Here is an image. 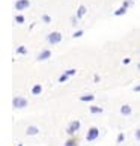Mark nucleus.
<instances>
[{"label": "nucleus", "mask_w": 140, "mask_h": 146, "mask_svg": "<svg viewBox=\"0 0 140 146\" xmlns=\"http://www.w3.org/2000/svg\"><path fill=\"white\" fill-rule=\"evenodd\" d=\"M12 106H14V109H24L27 106V100L23 98V96H15L12 100Z\"/></svg>", "instance_id": "nucleus-1"}, {"label": "nucleus", "mask_w": 140, "mask_h": 146, "mask_svg": "<svg viewBox=\"0 0 140 146\" xmlns=\"http://www.w3.org/2000/svg\"><path fill=\"white\" fill-rule=\"evenodd\" d=\"M98 136H100V129L98 128H95V127H92L88 131V136H86V140L88 142H94V140H96L98 139Z\"/></svg>", "instance_id": "nucleus-2"}, {"label": "nucleus", "mask_w": 140, "mask_h": 146, "mask_svg": "<svg viewBox=\"0 0 140 146\" xmlns=\"http://www.w3.org/2000/svg\"><path fill=\"white\" fill-rule=\"evenodd\" d=\"M60 41H62V35L59 32H53V33L48 35V42L50 44H59Z\"/></svg>", "instance_id": "nucleus-3"}, {"label": "nucleus", "mask_w": 140, "mask_h": 146, "mask_svg": "<svg viewBox=\"0 0 140 146\" xmlns=\"http://www.w3.org/2000/svg\"><path fill=\"white\" fill-rule=\"evenodd\" d=\"M78 129H80V121H72L71 123H69L66 133L68 134H74V133H77Z\"/></svg>", "instance_id": "nucleus-4"}, {"label": "nucleus", "mask_w": 140, "mask_h": 146, "mask_svg": "<svg viewBox=\"0 0 140 146\" xmlns=\"http://www.w3.org/2000/svg\"><path fill=\"white\" fill-rule=\"evenodd\" d=\"M29 6H30L29 0H18V2L15 3V9H17V11H23V9L29 8Z\"/></svg>", "instance_id": "nucleus-5"}, {"label": "nucleus", "mask_w": 140, "mask_h": 146, "mask_svg": "<svg viewBox=\"0 0 140 146\" xmlns=\"http://www.w3.org/2000/svg\"><path fill=\"white\" fill-rule=\"evenodd\" d=\"M51 56V53L48 51V50H44V51H41L39 53V56H38V60H47L48 57Z\"/></svg>", "instance_id": "nucleus-6"}, {"label": "nucleus", "mask_w": 140, "mask_h": 146, "mask_svg": "<svg viewBox=\"0 0 140 146\" xmlns=\"http://www.w3.org/2000/svg\"><path fill=\"white\" fill-rule=\"evenodd\" d=\"M38 133H39V129L36 127H27V129H26V134H27V136H35Z\"/></svg>", "instance_id": "nucleus-7"}, {"label": "nucleus", "mask_w": 140, "mask_h": 146, "mask_svg": "<svg viewBox=\"0 0 140 146\" xmlns=\"http://www.w3.org/2000/svg\"><path fill=\"white\" fill-rule=\"evenodd\" d=\"M42 92V86L41 84H35L33 89H32V95H39Z\"/></svg>", "instance_id": "nucleus-8"}, {"label": "nucleus", "mask_w": 140, "mask_h": 146, "mask_svg": "<svg viewBox=\"0 0 140 146\" xmlns=\"http://www.w3.org/2000/svg\"><path fill=\"white\" fill-rule=\"evenodd\" d=\"M121 113H122V115H130V113H131V107L130 106H122L121 107Z\"/></svg>", "instance_id": "nucleus-9"}, {"label": "nucleus", "mask_w": 140, "mask_h": 146, "mask_svg": "<svg viewBox=\"0 0 140 146\" xmlns=\"http://www.w3.org/2000/svg\"><path fill=\"white\" fill-rule=\"evenodd\" d=\"M95 96L94 95H83V96H80V101H83V102H89V101H94Z\"/></svg>", "instance_id": "nucleus-10"}, {"label": "nucleus", "mask_w": 140, "mask_h": 146, "mask_svg": "<svg viewBox=\"0 0 140 146\" xmlns=\"http://www.w3.org/2000/svg\"><path fill=\"white\" fill-rule=\"evenodd\" d=\"M90 111H92V113H95V115H98V113H103V107L92 106V107H90Z\"/></svg>", "instance_id": "nucleus-11"}, {"label": "nucleus", "mask_w": 140, "mask_h": 146, "mask_svg": "<svg viewBox=\"0 0 140 146\" xmlns=\"http://www.w3.org/2000/svg\"><path fill=\"white\" fill-rule=\"evenodd\" d=\"M84 12H86V8H84V6H80L78 11H77V17H78V18H82L83 15H84Z\"/></svg>", "instance_id": "nucleus-12"}, {"label": "nucleus", "mask_w": 140, "mask_h": 146, "mask_svg": "<svg viewBox=\"0 0 140 146\" xmlns=\"http://www.w3.org/2000/svg\"><path fill=\"white\" fill-rule=\"evenodd\" d=\"M125 12H127V8H125V6H122L121 9H117V11H116V12H115V15H123Z\"/></svg>", "instance_id": "nucleus-13"}, {"label": "nucleus", "mask_w": 140, "mask_h": 146, "mask_svg": "<svg viewBox=\"0 0 140 146\" xmlns=\"http://www.w3.org/2000/svg\"><path fill=\"white\" fill-rule=\"evenodd\" d=\"M15 21L20 23V24H23L24 23V17H23V15H17V17H15Z\"/></svg>", "instance_id": "nucleus-14"}, {"label": "nucleus", "mask_w": 140, "mask_h": 146, "mask_svg": "<svg viewBox=\"0 0 140 146\" xmlns=\"http://www.w3.org/2000/svg\"><path fill=\"white\" fill-rule=\"evenodd\" d=\"M17 51L20 53V54H26V53H27V50H26L24 47H18V48H17Z\"/></svg>", "instance_id": "nucleus-15"}, {"label": "nucleus", "mask_w": 140, "mask_h": 146, "mask_svg": "<svg viewBox=\"0 0 140 146\" xmlns=\"http://www.w3.org/2000/svg\"><path fill=\"white\" fill-rule=\"evenodd\" d=\"M123 139H125V136H123V134L121 133L119 136H117V143H122V142H123Z\"/></svg>", "instance_id": "nucleus-16"}, {"label": "nucleus", "mask_w": 140, "mask_h": 146, "mask_svg": "<svg viewBox=\"0 0 140 146\" xmlns=\"http://www.w3.org/2000/svg\"><path fill=\"white\" fill-rule=\"evenodd\" d=\"M66 80H68V75H66V74H63L62 77L59 78V82H60V83H63V82H66Z\"/></svg>", "instance_id": "nucleus-17"}, {"label": "nucleus", "mask_w": 140, "mask_h": 146, "mask_svg": "<svg viewBox=\"0 0 140 146\" xmlns=\"http://www.w3.org/2000/svg\"><path fill=\"white\" fill-rule=\"evenodd\" d=\"M65 74L68 75V77H69V75H74L75 74V69H68V71H65Z\"/></svg>", "instance_id": "nucleus-18"}, {"label": "nucleus", "mask_w": 140, "mask_h": 146, "mask_svg": "<svg viewBox=\"0 0 140 146\" xmlns=\"http://www.w3.org/2000/svg\"><path fill=\"white\" fill-rule=\"evenodd\" d=\"M65 145H66V146H75V140H72V139H71V140H68V142H66Z\"/></svg>", "instance_id": "nucleus-19"}, {"label": "nucleus", "mask_w": 140, "mask_h": 146, "mask_svg": "<svg viewBox=\"0 0 140 146\" xmlns=\"http://www.w3.org/2000/svg\"><path fill=\"white\" fill-rule=\"evenodd\" d=\"M82 35H83V30H78V32H75V33H74V38H80Z\"/></svg>", "instance_id": "nucleus-20"}, {"label": "nucleus", "mask_w": 140, "mask_h": 146, "mask_svg": "<svg viewBox=\"0 0 140 146\" xmlns=\"http://www.w3.org/2000/svg\"><path fill=\"white\" fill-rule=\"evenodd\" d=\"M42 20H44L45 23H50V21H51V18L48 17V15H44V17H42Z\"/></svg>", "instance_id": "nucleus-21"}, {"label": "nucleus", "mask_w": 140, "mask_h": 146, "mask_svg": "<svg viewBox=\"0 0 140 146\" xmlns=\"http://www.w3.org/2000/svg\"><path fill=\"white\" fill-rule=\"evenodd\" d=\"M131 5H133V2H128V0H127V2H123V6H125V8L131 6Z\"/></svg>", "instance_id": "nucleus-22"}, {"label": "nucleus", "mask_w": 140, "mask_h": 146, "mask_svg": "<svg viewBox=\"0 0 140 146\" xmlns=\"http://www.w3.org/2000/svg\"><path fill=\"white\" fill-rule=\"evenodd\" d=\"M136 139L140 140V129H137V131H136Z\"/></svg>", "instance_id": "nucleus-23"}, {"label": "nucleus", "mask_w": 140, "mask_h": 146, "mask_svg": "<svg viewBox=\"0 0 140 146\" xmlns=\"http://www.w3.org/2000/svg\"><path fill=\"white\" fill-rule=\"evenodd\" d=\"M134 90H136V92H140V86H136V88H134Z\"/></svg>", "instance_id": "nucleus-24"}, {"label": "nucleus", "mask_w": 140, "mask_h": 146, "mask_svg": "<svg viewBox=\"0 0 140 146\" xmlns=\"http://www.w3.org/2000/svg\"><path fill=\"white\" fill-rule=\"evenodd\" d=\"M139 69H140V63H139Z\"/></svg>", "instance_id": "nucleus-25"}, {"label": "nucleus", "mask_w": 140, "mask_h": 146, "mask_svg": "<svg viewBox=\"0 0 140 146\" xmlns=\"http://www.w3.org/2000/svg\"><path fill=\"white\" fill-rule=\"evenodd\" d=\"M18 146H23V145H21V143H20V145H18Z\"/></svg>", "instance_id": "nucleus-26"}]
</instances>
